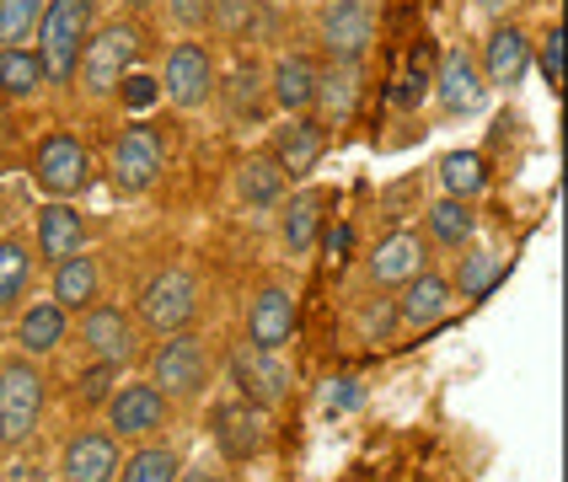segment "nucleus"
Segmentation results:
<instances>
[{"mask_svg": "<svg viewBox=\"0 0 568 482\" xmlns=\"http://www.w3.org/2000/svg\"><path fill=\"white\" fill-rule=\"evenodd\" d=\"M145 381L156 386L161 397L178 408V402H199L210 381H215V338L210 332H166L161 349L145 353Z\"/></svg>", "mask_w": 568, "mask_h": 482, "instance_id": "1", "label": "nucleus"}, {"mask_svg": "<svg viewBox=\"0 0 568 482\" xmlns=\"http://www.w3.org/2000/svg\"><path fill=\"white\" fill-rule=\"evenodd\" d=\"M140 49L145 43H140V22L134 17H113V22L92 28L87 49H81V64H75L81 96L87 102H108V96L119 92V81L140 64Z\"/></svg>", "mask_w": 568, "mask_h": 482, "instance_id": "2", "label": "nucleus"}, {"mask_svg": "<svg viewBox=\"0 0 568 482\" xmlns=\"http://www.w3.org/2000/svg\"><path fill=\"white\" fill-rule=\"evenodd\" d=\"M97 28V0H49L43 11V28L32 38L38 60L49 70V86H75V64H81V49Z\"/></svg>", "mask_w": 568, "mask_h": 482, "instance_id": "3", "label": "nucleus"}, {"mask_svg": "<svg viewBox=\"0 0 568 482\" xmlns=\"http://www.w3.org/2000/svg\"><path fill=\"white\" fill-rule=\"evenodd\" d=\"M43 402H49V381H43L38 359L28 353L0 359V450L28 445L43 423Z\"/></svg>", "mask_w": 568, "mask_h": 482, "instance_id": "4", "label": "nucleus"}, {"mask_svg": "<svg viewBox=\"0 0 568 482\" xmlns=\"http://www.w3.org/2000/svg\"><path fill=\"white\" fill-rule=\"evenodd\" d=\"M199 300H204V285H199V274L183 268V263H172V268H161L151 285L140 289V300H134V321H140V332H183L193 327L199 317Z\"/></svg>", "mask_w": 568, "mask_h": 482, "instance_id": "5", "label": "nucleus"}, {"mask_svg": "<svg viewBox=\"0 0 568 482\" xmlns=\"http://www.w3.org/2000/svg\"><path fill=\"white\" fill-rule=\"evenodd\" d=\"M161 96L178 107V113H199L215 102V86H221V64H215V49L204 38H178L161 60Z\"/></svg>", "mask_w": 568, "mask_h": 482, "instance_id": "6", "label": "nucleus"}, {"mask_svg": "<svg viewBox=\"0 0 568 482\" xmlns=\"http://www.w3.org/2000/svg\"><path fill=\"white\" fill-rule=\"evenodd\" d=\"M102 423H108V434L134 440V445H140V440H161V434L172 429V402H166L145 376H134V381L113 386V397L102 402Z\"/></svg>", "mask_w": 568, "mask_h": 482, "instance_id": "7", "label": "nucleus"}, {"mask_svg": "<svg viewBox=\"0 0 568 482\" xmlns=\"http://www.w3.org/2000/svg\"><path fill=\"white\" fill-rule=\"evenodd\" d=\"M32 183L49 193V198H81V193L92 188V151L70 129L43 134L38 151H32Z\"/></svg>", "mask_w": 568, "mask_h": 482, "instance_id": "8", "label": "nucleus"}, {"mask_svg": "<svg viewBox=\"0 0 568 482\" xmlns=\"http://www.w3.org/2000/svg\"><path fill=\"white\" fill-rule=\"evenodd\" d=\"M161 172H166V145H161V134L151 124H129L119 134V145H113V156H108V183L119 198H140V193H151L161 183Z\"/></svg>", "mask_w": 568, "mask_h": 482, "instance_id": "9", "label": "nucleus"}, {"mask_svg": "<svg viewBox=\"0 0 568 482\" xmlns=\"http://www.w3.org/2000/svg\"><path fill=\"white\" fill-rule=\"evenodd\" d=\"M316 43L322 54L338 64H365L371 43H376V11L371 0H327L316 17Z\"/></svg>", "mask_w": 568, "mask_h": 482, "instance_id": "10", "label": "nucleus"}, {"mask_svg": "<svg viewBox=\"0 0 568 482\" xmlns=\"http://www.w3.org/2000/svg\"><path fill=\"white\" fill-rule=\"evenodd\" d=\"M81 343L92 359H108V365H134V359H145V332H140V321L134 311H124L119 300H97L81 311Z\"/></svg>", "mask_w": 568, "mask_h": 482, "instance_id": "11", "label": "nucleus"}, {"mask_svg": "<svg viewBox=\"0 0 568 482\" xmlns=\"http://www.w3.org/2000/svg\"><path fill=\"white\" fill-rule=\"evenodd\" d=\"M488 81H483V64H477L473 49H445L440 64H435V75H429V96L440 102L450 119H467V113H477L483 102H488Z\"/></svg>", "mask_w": 568, "mask_h": 482, "instance_id": "12", "label": "nucleus"}, {"mask_svg": "<svg viewBox=\"0 0 568 482\" xmlns=\"http://www.w3.org/2000/svg\"><path fill=\"white\" fill-rule=\"evenodd\" d=\"M124 440L108 434V423H87L75 429L60 450V482H113L119 461H124Z\"/></svg>", "mask_w": 568, "mask_h": 482, "instance_id": "13", "label": "nucleus"}, {"mask_svg": "<svg viewBox=\"0 0 568 482\" xmlns=\"http://www.w3.org/2000/svg\"><path fill=\"white\" fill-rule=\"evenodd\" d=\"M327 134H333V129L322 124L316 113H290V119L274 129L268 156H274V166L284 172V183H306V177H312L322 151H327Z\"/></svg>", "mask_w": 568, "mask_h": 482, "instance_id": "14", "label": "nucleus"}, {"mask_svg": "<svg viewBox=\"0 0 568 482\" xmlns=\"http://www.w3.org/2000/svg\"><path fill=\"white\" fill-rule=\"evenodd\" d=\"M231 381H236V397H247V402L274 413L284 397H290V386H295V370L284 365V353L242 343V349L231 353Z\"/></svg>", "mask_w": 568, "mask_h": 482, "instance_id": "15", "label": "nucleus"}, {"mask_svg": "<svg viewBox=\"0 0 568 482\" xmlns=\"http://www.w3.org/2000/svg\"><path fill=\"white\" fill-rule=\"evenodd\" d=\"M429 242H424V230H413V225H397L386 242H376V253L365 257V279L376 289H403L413 274H424L429 268Z\"/></svg>", "mask_w": 568, "mask_h": 482, "instance_id": "16", "label": "nucleus"}, {"mask_svg": "<svg viewBox=\"0 0 568 482\" xmlns=\"http://www.w3.org/2000/svg\"><path fill=\"white\" fill-rule=\"evenodd\" d=\"M397 327L403 332H429V327H440L450 317V306H456V289H450V274H440L435 263L424 268V274H413L408 285L397 289Z\"/></svg>", "mask_w": 568, "mask_h": 482, "instance_id": "17", "label": "nucleus"}, {"mask_svg": "<svg viewBox=\"0 0 568 482\" xmlns=\"http://www.w3.org/2000/svg\"><path fill=\"white\" fill-rule=\"evenodd\" d=\"M87 253V209L75 198H49L38 209V225H32V257H43L49 268L60 257Z\"/></svg>", "mask_w": 568, "mask_h": 482, "instance_id": "18", "label": "nucleus"}, {"mask_svg": "<svg viewBox=\"0 0 568 482\" xmlns=\"http://www.w3.org/2000/svg\"><path fill=\"white\" fill-rule=\"evenodd\" d=\"M263 445H268V408L247 397H231L215 408V450L225 461H257Z\"/></svg>", "mask_w": 568, "mask_h": 482, "instance_id": "19", "label": "nucleus"}, {"mask_svg": "<svg viewBox=\"0 0 568 482\" xmlns=\"http://www.w3.org/2000/svg\"><path fill=\"white\" fill-rule=\"evenodd\" d=\"M295 321H301V306H295V289L290 285H263L247 306V343L268 353H284L290 338H295Z\"/></svg>", "mask_w": 568, "mask_h": 482, "instance_id": "20", "label": "nucleus"}, {"mask_svg": "<svg viewBox=\"0 0 568 482\" xmlns=\"http://www.w3.org/2000/svg\"><path fill=\"white\" fill-rule=\"evenodd\" d=\"M327 209H333V193L327 188H301L280 198L274 204V230H280V247L290 257H306L316 247V236H322V221H327Z\"/></svg>", "mask_w": 568, "mask_h": 482, "instance_id": "21", "label": "nucleus"}, {"mask_svg": "<svg viewBox=\"0 0 568 482\" xmlns=\"http://www.w3.org/2000/svg\"><path fill=\"white\" fill-rule=\"evenodd\" d=\"M316 70H322V64H316L306 49H284L280 60L263 70V75H268V102H274L280 119H290V113H312Z\"/></svg>", "mask_w": 568, "mask_h": 482, "instance_id": "22", "label": "nucleus"}, {"mask_svg": "<svg viewBox=\"0 0 568 482\" xmlns=\"http://www.w3.org/2000/svg\"><path fill=\"white\" fill-rule=\"evenodd\" d=\"M477 64H483V81H488V86H505V92L520 86V81L531 75V32L515 28V22H499V28L488 32Z\"/></svg>", "mask_w": 568, "mask_h": 482, "instance_id": "23", "label": "nucleus"}, {"mask_svg": "<svg viewBox=\"0 0 568 482\" xmlns=\"http://www.w3.org/2000/svg\"><path fill=\"white\" fill-rule=\"evenodd\" d=\"M215 96H221V107H225L231 124H263V119L274 113V102H268V75H263V64H253V60L231 64L221 75V86H215Z\"/></svg>", "mask_w": 568, "mask_h": 482, "instance_id": "24", "label": "nucleus"}, {"mask_svg": "<svg viewBox=\"0 0 568 482\" xmlns=\"http://www.w3.org/2000/svg\"><path fill=\"white\" fill-rule=\"evenodd\" d=\"M70 338V311H60L54 300H32V306H17V321H11V343L28 359H49V353L64 349Z\"/></svg>", "mask_w": 568, "mask_h": 482, "instance_id": "25", "label": "nucleus"}, {"mask_svg": "<svg viewBox=\"0 0 568 482\" xmlns=\"http://www.w3.org/2000/svg\"><path fill=\"white\" fill-rule=\"evenodd\" d=\"M359 96H365V64L327 60L322 70H316V102H312V113L327 129L348 124V119H354V107H359Z\"/></svg>", "mask_w": 568, "mask_h": 482, "instance_id": "26", "label": "nucleus"}, {"mask_svg": "<svg viewBox=\"0 0 568 482\" xmlns=\"http://www.w3.org/2000/svg\"><path fill=\"white\" fill-rule=\"evenodd\" d=\"M49 300L70 311V317H81L87 306L102 300V263L92 253H75V257H60L54 268H49Z\"/></svg>", "mask_w": 568, "mask_h": 482, "instance_id": "27", "label": "nucleus"}, {"mask_svg": "<svg viewBox=\"0 0 568 482\" xmlns=\"http://www.w3.org/2000/svg\"><path fill=\"white\" fill-rule=\"evenodd\" d=\"M424 242L429 247H440V253H462V247H473L477 242V209L473 198H435L429 209H424Z\"/></svg>", "mask_w": 568, "mask_h": 482, "instance_id": "28", "label": "nucleus"}, {"mask_svg": "<svg viewBox=\"0 0 568 482\" xmlns=\"http://www.w3.org/2000/svg\"><path fill=\"white\" fill-rule=\"evenodd\" d=\"M231 188H236V204L242 209H257V215H268L274 204L284 198V172L274 166V156L268 151H253V156L236 161V177H231Z\"/></svg>", "mask_w": 568, "mask_h": 482, "instance_id": "29", "label": "nucleus"}, {"mask_svg": "<svg viewBox=\"0 0 568 482\" xmlns=\"http://www.w3.org/2000/svg\"><path fill=\"white\" fill-rule=\"evenodd\" d=\"M43 92H49V70L38 60V49H32V43L0 49V96L17 102V107H28V102H38Z\"/></svg>", "mask_w": 568, "mask_h": 482, "instance_id": "30", "label": "nucleus"}, {"mask_svg": "<svg viewBox=\"0 0 568 482\" xmlns=\"http://www.w3.org/2000/svg\"><path fill=\"white\" fill-rule=\"evenodd\" d=\"M32 242L28 236H0V317H17L32 285Z\"/></svg>", "mask_w": 568, "mask_h": 482, "instance_id": "31", "label": "nucleus"}, {"mask_svg": "<svg viewBox=\"0 0 568 482\" xmlns=\"http://www.w3.org/2000/svg\"><path fill=\"white\" fill-rule=\"evenodd\" d=\"M178 472H183L178 445H166V440H140V445L119 461V478L113 482H178Z\"/></svg>", "mask_w": 568, "mask_h": 482, "instance_id": "32", "label": "nucleus"}, {"mask_svg": "<svg viewBox=\"0 0 568 482\" xmlns=\"http://www.w3.org/2000/svg\"><path fill=\"white\" fill-rule=\"evenodd\" d=\"M505 279V257L499 253H488V247H462L456 253V274H450V289L462 295V300H483L488 289Z\"/></svg>", "mask_w": 568, "mask_h": 482, "instance_id": "33", "label": "nucleus"}, {"mask_svg": "<svg viewBox=\"0 0 568 482\" xmlns=\"http://www.w3.org/2000/svg\"><path fill=\"white\" fill-rule=\"evenodd\" d=\"M435 177H440V188L450 198H477V193L488 188V161L477 156V151H450V156H440Z\"/></svg>", "mask_w": 568, "mask_h": 482, "instance_id": "34", "label": "nucleus"}, {"mask_svg": "<svg viewBox=\"0 0 568 482\" xmlns=\"http://www.w3.org/2000/svg\"><path fill=\"white\" fill-rule=\"evenodd\" d=\"M263 22V0H210V32H221L225 43H247Z\"/></svg>", "mask_w": 568, "mask_h": 482, "instance_id": "35", "label": "nucleus"}, {"mask_svg": "<svg viewBox=\"0 0 568 482\" xmlns=\"http://www.w3.org/2000/svg\"><path fill=\"white\" fill-rule=\"evenodd\" d=\"M49 0H0V49H22L43 28Z\"/></svg>", "mask_w": 568, "mask_h": 482, "instance_id": "36", "label": "nucleus"}, {"mask_svg": "<svg viewBox=\"0 0 568 482\" xmlns=\"http://www.w3.org/2000/svg\"><path fill=\"white\" fill-rule=\"evenodd\" d=\"M124 381V365H108V359H92L81 376H75V397L87 402V408H102L108 397H113V386Z\"/></svg>", "mask_w": 568, "mask_h": 482, "instance_id": "37", "label": "nucleus"}, {"mask_svg": "<svg viewBox=\"0 0 568 482\" xmlns=\"http://www.w3.org/2000/svg\"><path fill=\"white\" fill-rule=\"evenodd\" d=\"M531 64L541 70V81H547L552 92L564 86V28H558V22H547V32L531 38Z\"/></svg>", "mask_w": 568, "mask_h": 482, "instance_id": "38", "label": "nucleus"}, {"mask_svg": "<svg viewBox=\"0 0 568 482\" xmlns=\"http://www.w3.org/2000/svg\"><path fill=\"white\" fill-rule=\"evenodd\" d=\"M113 96H119V107H124V113H151V107L161 102V81L156 75H145V70H129Z\"/></svg>", "mask_w": 568, "mask_h": 482, "instance_id": "39", "label": "nucleus"}, {"mask_svg": "<svg viewBox=\"0 0 568 482\" xmlns=\"http://www.w3.org/2000/svg\"><path fill=\"white\" fill-rule=\"evenodd\" d=\"M397 332V306L386 300V295H371L365 306H359V338L365 343H386Z\"/></svg>", "mask_w": 568, "mask_h": 482, "instance_id": "40", "label": "nucleus"}, {"mask_svg": "<svg viewBox=\"0 0 568 482\" xmlns=\"http://www.w3.org/2000/svg\"><path fill=\"white\" fill-rule=\"evenodd\" d=\"M156 6L183 38H199V32L210 28V0H156Z\"/></svg>", "mask_w": 568, "mask_h": 482, "instance_id": "41", "label": "nucleus"}, {"mask_svg": "<svg viewBox=\"0 0 568 482\" xmlns=\"http://www.w3.org/2000/svg\"><path fill=\"white\" fill-rule=\"evenodd\" d=\"M424 96H429V70H424L418 54H413L408 70H403L397 86H392V102H397V107H424Z\"/></svg>", "mask_w": 568, "mask_h": 482, "instance_id": "42", "label": "nucleus"}, {"mask_svg": "<svg viewBox=\"0 0 568 482\" xmlns=\"http://www.w3.org/2000/svg\"><path fill=\"white\" fill-rule=\"evenodd\" d=\"M359 402H365V381H354V376L333 381V391H327V413H354Z\"/></svg>", "mask_w": 568, "mask_h": 482, "instance_id": "43", "label": "nucleus"}, {"mask_svg": "<svg viewBox=\"0 0 568 482\" xmlns=\"http://www.w3.org/2000/svg\"><path fill=\"white\" fill-rule=\"evenodd\" d=\"M178 482H225V472H204L199 466V472H178Z\"/></svg>", "mask_w": 568, "mask_h": 482, "instance_id": "44", "label": "nucleus"}, {"mask_svg": "<svg viewBox=\"0 0 568 482\" xmlns=\"http://www.w3.org/2000/svg\"><path fill=\"white\" fill-rule=\"evenodd\" d=\"M119 6H124L129 17H140V11H151V6H156V0H119Z\"/></svg>", "mask_w": 568, "mask_h": 482, "instance_id": "45", "label": "nucleus"}]
</instances>
